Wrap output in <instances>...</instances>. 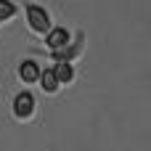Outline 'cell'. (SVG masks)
Wrapping results in <instances>:
<instances>
[{"instance_id": "cell-1", "label": "cell", "mask_w": 151, "mask_h": 151, "mask_svg": "<svg viewBox=\"0 0 151 151\" xmlns=\"http://www.w3.org/2000/svg\"><path fill=\"white\" fill-rule=\"evenodd\" d=\"M27 21H29V27H32L35 32H48V29H50V16H48V11H45L42 5L29 3V5H27Z\"/></svg>"}, {"instance_id": "cell-2", "label": "cell", "mask_w": 151, "mask_h": 151, "mask_svg": "<svg viewBox=\"0 0 151 151\" xmlns=\"http://www.w3.org/2000/svg\"><path fill=\"white\" fill-rule=\"evenodd\" d=\"M32 111H35V96L27 93V90L19 93V96L13 98V114H16L19 119H29Z\"/></svg>"}, {"instance_id": "cell-3", "label": "cell", "mask_w": 151, "mask_h": 151, "mask_svg": "<svg viewBox=\"0 0 151 151\" xmlns=\"http://www.w3.org/2000/svg\"><path fill=\"white\" fill-rule=\"evenodd\" d=\"M45 42H48V48L61 50V48H66V45H69V32H66L64 27H53V29H48Z\"/></svg>"}, {"instance_id": "cell-4", "label": "cell", "mask_w": 151, "mask_h": 151, "mask_svg": "<svg viewBox=\"0 0 151 151\" xmlns=\"http://www.w3.org/2000/svg\"><path fill=\"white\" fill-rule=\"evenodd\" d=\"M40 66H37V61H24V64H19V77L24 80V82H37L40 80Z\"/></svg>"}, {"instance_id": "cell-5", "label": "cell", "mask_w": 151, "mask_h": 151, "mask_svg": "<svg viewBox=\"0 0 151 151\" xmlns=\"http://www.w3.org/2000/svg\"><path fill=\"white\" fill-rule=\"evenodd\" d=\"M53 74H56V82H58V85H66V82H72V77H74V69H72V64H56Z\"/></svg>"}, {"instance_id": "cell-6", "label": "cell", "mask_w": 151, "mask_h": 151, "mask_svg": "<svg viewBox=\"0 0 151 151\" xmlns=\"http://www.w3.org/2000/svg\"><path fill=\"white\" fill-rule=\"evenodd\" d=\"M40 82H42V90H45V93H53V90L58 88L53 69H45V72H40Z\"/></svg>"}, {"instance_id": "cell-7", "label": "cell", "mask_w": 151, "mask_h": 151, "mask_svg": "<svg viewBox=\"0 0 151 151\" xmlns=\"http://www.w3.org/2000/svg\"><path fill=\"white\" fill-rule=\"evenodd\" d=\"M13 13H16V5H13V3H8V0H0V21L11 19Z\"/></svg>"}]
</instances>
